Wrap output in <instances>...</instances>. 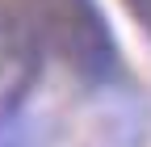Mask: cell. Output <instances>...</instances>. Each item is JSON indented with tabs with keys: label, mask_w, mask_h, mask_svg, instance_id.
Masks as SVG:
<instances>
[{
	"label": "cell",
	"mask_w": 151,
	"mask_h": 147,
	"mask_svg": "<svg viewBox=\"0 0 151 147\" xmlns=\"http://www.w3.org/2000/svg\"><path fill=\"white\" fill-rule=\"evenodd\" d=\"M55 55L46 0H0V147H38L25 101Z\"/></svg>",
	"instance_id": "6da1fadb"
},
{
	"label": "cell",
	"mask_w": 151,
	"mask_h": 147,
	"mask_svg": "<svg viewBox=\"0 0 151 147\" xmlns=\"http://www.w3.org/2000/svg\"><path fill=\"white\" fill-rule=\"evenodd\" d=\"M55 55L88 84H113L122 71L118 42L97 0H46Z\"/></svg>",
	"instance_id": "7a4b0ae2"
},
{
	"label": "cell",
	"mask_w": 151,
	"mask_h": 147,
	"mask_svg": "<svg viewBox=\"0 0 151 147\" xmlns=\"http://www.w3.org/2000/svg\"><path fill=\"white\" fill-rule=\"evenodd\" d=\"M126 9L134 13V21H139V25L151 34V0H126Z\"/></svg>",
	"instance_id": "3957f363"
}]
</instances>
